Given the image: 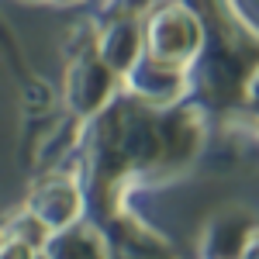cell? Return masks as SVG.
I'll use <instances>...</instances> for the list:
<instances>
[{"mask_svg":"<svg viewBox=\"0 0 259 259\" xmlns=\"http://www.w3.org/2000/svg\"><path fill=\"white\" fill-rule=\"evenodd\" d=\"M200 41H204L200 21L187 7H177V4L156 11L145 24V52L156 59L177 62V66H187L197 56Z\"/></svg>","mask_w":259,"mask_h":259,"instance_id":"obj_1","label":"cell"},{"mask_svg":"<svg viewBox=\"0 0 259 259\" xmlns=\"http://www.w3.org/2000/svg\"><path fill=\"white\" fill-rule=\"evenodd\" d=\"M242 259H259V232L249 239V245H245V252H242Z\"/></svg>","mask_w":259,"mask_h":259,"instance_id":"obj_7","label":"cell"},{"mask_svg":"<svg viewBox=\"0 0 259 259\" xmlns=\"http://www.w3.org/2000/svg\"><path fill=\"white\" fill-rule=\"evenodd\" d=\"M124 76H128V83H132L135 97L145 100V104H173V100L183 94V87H187L183 66L156 59V56H149V52H145Z\"/></svg>","mask_w":259,"mask_h":259,"instance_id":"obj_2","label":"cell"},{"mask_svg":"<svg viewBox=\"0 0 259 259\" xmlns=\"http://www.w3.org/2000/svg\"><path fill=\"white\" fill-rule=\"evenodd\" d=\"M97 56L107 62L118 76H124V73L145 56V31H139V24H135L132 18L114 21V24L107 28L104 41H100Z\"/></svg>","mask_w":259,"mask_h":259,"instance_id":"obj_5","label":"cell"},{"mask_svg":"<svg viewBox=\"0 0 259 259\" xmlns=\"http://www.w3.org/2000/svg\"><path fill=\"white\" fill-rule=\"evenodd\" d=\"M114 76H118V73L100 59V56L87 52V56L69 69V100H73V107L83 111V114L97 111L100 104L107 100V94L114 90Z\"/></svg>","mask_w":259,"mask_h":259,"instance_id":"obj_3","label":"cell"},{"mask_svg":"<svg viewBox=\"0 0 259 259\" xmlns=\"http://www.w3.org/2000/svg\"><path fill=\"white\" fill-rule=\"evenodd\" d=\"M28 214L49 228V232H59L66 225H73L76 214H80V190L66 180H52V183H41L38 194L28 204Z\"/></svg>","mask_w":259,"mask_h":259,"instance_id":"obj_4","label":"cell"},{"mask_svg":"<svg viewBox=\"0 0 259 259\" xmlns=\"http://www.w3.org/2000/svg\"><path fill=\"white\" fill-rule=\"evenodd\" d=\"M249 100H252V107L259 111V73H256V80H252V87H249Z\"/></svg>","mask_w":259,"mask_h":259,"instance_id":"obj_8","label":"cell"},{"mask_svg":"<svg viewBox=\"0 0 259 259\" xmlns=\"http://www.w3.org/2000/svg\"><path fill=\"white\" fill-rule=\"evenodd\" d=\"M45 259H107V245L87 225H66L59 232H49Z\"/></svg>","mask_w":259,"mask_h":259,"instance_id":"obj_6","label":"cell"}]
</instances>
